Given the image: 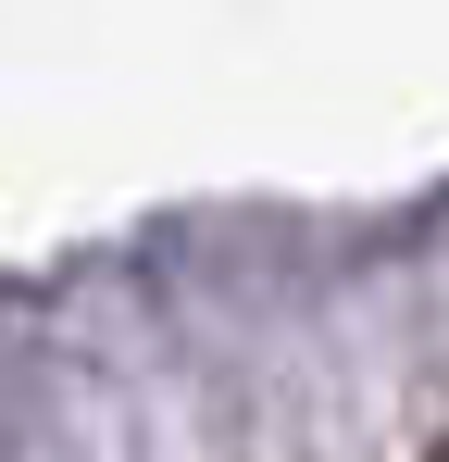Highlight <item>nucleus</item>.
Here are the masks:
<instances>
[{"instance_id": "obj_1", "label": "nucleus", "mask_w": 449, "mask_h": 462, "mask_svg": "<svg viewBox=\"0 0 449 462\" xmlns=\"http://www.w3.org/2000/svg\"><path fill=\"white\" fill-rule=\"evenodd\" d=\"M425 462H449V438H437V450H425Z\"/></svg>"}]
</instances>
